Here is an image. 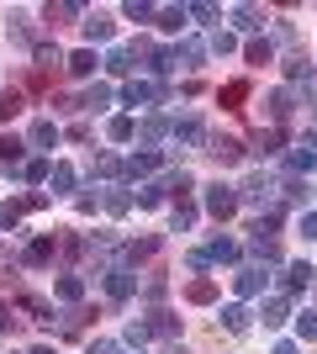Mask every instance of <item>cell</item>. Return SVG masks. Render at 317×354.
I'll use <instances>...</instances> for the list:
<instances>
[{"instance_id":"6da1fadb","label":"cell","mask_w":317,"mask_h":354,"mask_svg":"<svg viewBox=\"0 0 317 354\" xmlns=\"http://www.w3.org/2000/svg\"><path fill=\"white\" fill-rule=\"evenodd\" d=\"M206 212H211L217 222L233 217V212H238V191H233V185H222V180H217V185H206Z\"/></svg>"},{"instance_id":"7a4b0ae2","label":"cell","mask_w":317,"mask_h":354,"mask_svg":"<svg viewBox=\"0 0 317 354\" xmlns=\"http://www.w3.org/2000/svg\"><path fill=\"white\" fill-rule=\"evenodd\" d=\"M275 191H280V185H275L270 175H254L249 185H243V201H254V207H270V201H275Z\"/></svg>"},{"instance_id":"3957f363","label":"cell","mask_w":317,"mask_h":354,"mask_svg":"<svg viewBox=\"0 0 317 354\" xmlns=\"http://www.w3.org/2000/svg\"><path fill=\"white\" fill-rule=\"evenodd\" d=\"M201 59H206V43H201V37H185V43L175 48V69H201Z\"/></svg>"},{"instance_id":"277c9868","label":"cell","mask_w":317,"mask_h":354,"mask_svg":"<svg viewBox=\"0 0 317 354\" xmlns=\"http://www.w3.org/2000/svg\"><path fill=\"white\" fill-rule=\"evenodd\" d=\"M217 101H222V111H243V101H249V80H227V85L217 90Z\"/></svg>"},{"instance_id":"5b68a950","label":"cell","mask_w":317,"mask_h":354,"mask_svg":"<svg viewBox=\"0 0 317 354\" xmlns=\"http://www.w3.org/2000/svg\"><path fill=\"white\" fill-rule=\"evenodd\" d=\"M122 101L127 106H148V101H159V85H153V80H133V85L122 90Z\"/></svg>"},{"instance_id":"8992f818","label":"cell","mask_w":317,"mask_h":354,"mask_svg":"<svg viewBox=\"0 0 317 354\" xmlns=\"http://www.w3.org/2000/svg\"><path fill=\"white\" fill-rule=\"evenodd\" d=\"M291 169L302 175V169H317V138H302V143L291 148Z\"/></svg>"},{"instance_id":"52a82bcc","label":"cell","mask_w":317,"mask_h":354,"mask_svg":"<svg viewBox=\"0 0 317 354\" xmlns=\"http://www.w3.org/2000/svg\"><path fill=\"white\" fill-rule=\"evenodd\" d=\"M106 291L117 296V301H127V296L137 291V281H133V275H127V270H106Z\"/></svg>"},{"instance_id":"ba28073f","label":"cell","mask_w":317,"mask_h":354,"mask_svg":"<svg viewBox=\"0 0 317 354\" xmlns=\"http://www.w3.org/2000/svg\"><path fill=\"white\" fill-rule=\"evenodd\" d=\"M53 249H59V238H32L21 259H27V265H48V259H53Z\"/></svg>"},{"instance_id":"9c48e42d","label":"cell","mask_w":317,"mask_h":354,"mask_svg":"<svg viewBox=\"0 0 317 354\" xmlns=\"http://www.w3.org/2000/svg\"><path fill=\"white\" fill-rule=\"evenodd\" d=\"M85 37H90V43H106V37H111V16L90 11V16H85Z\"/></svg>"},{"instance_id":"30bf717a","label":"cell","mask_w":317,"mask_h":354,"mask_svg":"<svg viewBox=\"0 0 317 354\" xmlns=\"http://www.w3.org/2000/svg\"><path fill=\"white\" fill-rule=\"evenodd\" d=\"M153 169H159V153H153V148H143V153H133V159H127V175H153Z\"/></svg>"},{"instance_id":"8fae6325","label":"cell","mask_w":317,"mask_h":354,"mask_svg":"<svg viewBox=\"0 0 317 354\" xmlns=\"http://www.w3.org/2000/svg\"><path fill=\"white\" fill-rule=\"evenodd\" d=\"M275 148H280V127H259V133H254V153H259V159H270Z\"/></svg>"},{"instance_id":"7c38bea8","label":"cell","mask_w":317,"mask_h":354,"mask_svg":"<svg viewBox=\"0 0 317 354\" xmlns=\"http://www.w3.org/2000/svg\"><path fill=\"white\" fill-rule=\"evenodd\" d=\"M233 286H238V296H259V291H265V270H238V281H233Z\"/></svg>"},{"instance_id":"4fadbf2b","label":"cell","mask_w":317,"mask_h":354,"mask_svg":"<svg viewBox=\"0 0 317 354\" xmlns=\"http://www.w3.org/2000/svg\"><path fill=\"white\" fill-rule=\"evenodd\" d=\"M185 301H196V307L217 301V281H191V286H185Z\"/></svg>"},{"instance_id":"5bb4252c","label":"cell","mask_w":317,"mask_h":354,"mask_svg":"<svg viewBox=\"0 0 317 354\" xmlns=\"http://www.w3.org/2000/svg\"><path fill=\"white\" fill-rule=\"evenodd\" d=\"M64 64H69V74H75V80H85V74H95V64H101V59H95L90 48H79L75 59H64Z\"/></svg>"},{"instance_id":"9a60e30c","label":"cell","mask_w":317,"mask_h":354,"mask_svg":"<svg viewBox=\"0 0 317 354\" xmlns=\"http://www.w3.org/2000/svg\"><path fill=\"white\" fill-rule=\"evenodd\" d=\"M201 254H206V265H211V259L233 265V259H238V243H233V238H217V243H211V249H201Z\"/></svg>"},{"instance_id":"2e32d148","label":"cell","mask_w":317,"mask_h":354,"mask_svg":"<svg viewBox=\"0 0 317 354\" xmlns=\"http://www.w3.org/2000/svg\"><path fill=\"white\" fill-rule=\"evenodd\" d=\"M259 317H265V328H280V323H286V317H291V307H286V301H280V296H270Z\"/></svg>"},{"instance_id":"e0dca14e","label":"cell","mask_w":317,"mask_h":354,"mask_svg":"<svg viewBox=\"0 0 317 354\" xmlns=\"http://www.w3.org/2000/svg\"><path fill=\"white\" fill-rule=\"evenodd\" d=\"M206 153H217L222 164H238V153H243V143H233V138H211V148Z\"/></svg>"},{"instance_id":"ac0fdd59","label":"cell","mask_w":317,"mask_h":354,"mask_svg":"<svg viewBox=\"0 0 317 354\" xmlns=\"http://www.w3.org/2000/svg\"><path fill=\"white\" fill-rule=\"evenodd\" d=\"M79 106H85V111H106V106H111V85H90Z\"/></svg>"},{"instance_id":"d6986e66","label":"cell","mask_w":317,"mask_h":354,"mask_svg":"<svg viewBox=\"0 0 317 354\" xmlns=\"http://www.w3.org/2000/svg\"><path fill=\"white\" fill-rule=\"evenodd\" d=\"M53 291H59V301H79V296H85V281H79V275H59Z\"/></svg>"},{"instance_id":"ffe728a7","label":"cell","mask_w":317,"mask_h":354,"mask_svg":"<svg viewBox=\"0 0 317 354\" xmlns=\"http://www.w3.org/2000/svg\"><path fill=\"white\" fill-rule=\"evenodd\" d=\"M48 185H53V196H64L75 185V169H69V164H53V169H48Z\"/></svg>"},{"instance_id":"44dd1931","label":"cell","mask_w":317,"mask_h":354,"mask_svg":"<svg viewBox=\"0 0 317 354\" xmlns=\"http://www.w3.org/2000/svg\"><path fill=\"white\" fill-rule=\"evenodd\" d=\"M106 69H111V74H133V69H137V64H133V48H111Z\"/></svg>"},{"instance_id":"7402d4cb","label":"cell","mask_w":317,"mask_h":354,"mask_svg":"<svg viewBox=\"0 0 317 354\" xmlns=\"http://www.w3.org/2000/svg\"><path fill=\"white\" fill-rule=\"evenodd\" d=\"M291 106H296V95H291V90H275V95H270V117H275V122H286V117H291Z\"/></svg>"},{"instance_id":"603a6c76","label":"cell","mask_w":317,"mask_h":354,"mask_svg":"<svg viewBox=\"0 0 317 354\" xmlns=\"http://www.w3.org/2000/svg\"><path fill=\"white\" fill-rule=\"evenodd\" d=\"M185 16H191L185 6H164V11H159V27H164V32H180V27H185Z\"/></svg>"},{"instance_id":"cb8c5ba5","label":"cell","mask_w":317,"mask_h":354,"mask_svg":"<svg viewBox=\"0 0 317 354\" xmlns=\"http://www.w3.org/2000/svg\"><path fill=\"white\" fill-rule=\"evenodd\" d=\"M312 275H317L312 265H291V270H286V286H291V291H307V286H312Z\"/></svg>"},{"instance_id":"d4e9b609","label":"cell","mask_w":317,"mask_h":354,"mask_svg":"<svg viewBox=\"0 0 317 354\" xmlns=\"http://www.w3.org/2000/svg\"><path fill=\"white\" fill-rule=\"evenodd\" d=\"M48 143H59V127L53 122H32V148H48Z\"/></svg>"},{"instance_id":"484cf974","label":"cell","mask_w":317,"mask_h":354,"mask_svg":"<svg viewBox=\"0 0 317 354\" xmlns=\"http://www.w3.org/2000/svg\"><path fill=\"white\" fill-rule=\"evenodd\" d=\"M48 21H53V27H64V21H69V16H79V6H75V0H59V6H48Z\"/></svg>"},{"instance_id":"4316f807","label":"cell","mask_w":317,"mask_h":354,"mask_svg":"<svg viewBox=\"0 0 317 354\" xmlns=\"http://www.w3.org/2000/svg\"><path fill=\"white\" fill-rule=\"evenodd\" d=\"M222 323H227V333H249V307H227Z\"/></svg>"},{"instance_id":"83f0119b","label":"cell","mask_w":317,"mask_h":354,"mask_svg":"<svg viewBox=\"0 0 317 354\" xmlns=\"http://www.w3.org/2000/svg\"><path fill=\"white\" fill-rule=\"evenodd\" d=\"M32 53H37V64H43V69H59V64H64L59 43H37V48H32Z\"/></svg>"},{"instance_id":"f1b7e54d","label":"cell","mask_w":317,"mask_h":354,"mask_svg":"<svg viewBox=\"0 0 317 354\" xmlns=\"http://www.w3.org/2000/svg\"><path fill=\"white\" fill-rule=\"evenodd\" d=\"M106 133L117 138V143H127V138H137V122H133V117H111V127H106Z\"/></svg>"},{"instance_id":"f546056e","label":"cell","mask_w":317,"mask_h":354,"mask_svg":"<svg viewBox=\"0 0 317 354\" xmlns=\"http://www.w3.org/2000/svg\"><path fill=\"white\" fill-rule=\"evenodd\" d=\"M164 201V180H148L143 191H137V207H159Z\"/></svg>"},{"instance_id":"4dcf8cb0","label":"cell","mask_w":317,"mask_h":354,"mask_svg":"<svg viewBox=\"0 0 317 354\" xmlns=\"http://www.w3.org/2000/svg\"><path fill=\"white\" fill-rule=\"evenodd\" d=\"M21 111V90H0V122H11Z\"/></svg>"},{"instance_id":"1f68e13d","label":"cell","mask_w":317,"mask_h":354,"mask_svg":"<svg viewBox=\"0 0 317 354\" xmlns=\"http://www.w3.org/2000/svg\"><path fill=\"white\" fill-rule=\"evenodd\" d=\"M206 43L217 48V53H233V48H238V37H233L227 27H211V37H206Z\"/></svg>"},{"instance_id":"d6a6232c","label":"cell","mask_w":317,"mask_h":354,"mask_svg":"<svg viewBox=\"0 0 317 354\" xmlns=\"http://www.w3.org/2000/svg\"><path fill=\"white\" fill-rule=\"evenodd\" d=\"M21 148H27L21 138H11V133H6V138H0V164H16V159H21Z\"/></svg>"},{"instance_id":"836d02e7","label":"cell","mask_w":317,"mask_h":354,"mask_svg":"<svg viewBox=\"0 0 317 354\" xmlns=\"http://www.w3.org/2000/svg\"><path fill=\"white\" fill-rule=\"evenodd\" d=\"M21 307H27L32 317H37V323H48V317H53V307H48L43 296H21Z\"/></svg>"},{"instance_id":"e575fe53","label":"cell","mask_w":317,"mask_h":354,"mask_svg":"<svg viewBox=\"0 0 317 354\" xmlns=\"http://www.w3.org/2000/svg\"><path fill=\"white\" fill-rule=\"evenodd\" d=\"M175 143H201V122H175Z\"/></svg>"},{"instance_id":"d590c367","label":"cell","mask_w":317,"mask_h":354,"mask_svg":"<svg viewBox=\"0 0 317 354\" xmlns=\"http://www.w3.org/2000/svg\"><path fill=\"white\" fill-rule=\"evenodd\" d=\"M191 222H196V207H191V201H175V233H185Z\"/></svg>"},{"instance_id":"8d00e7d4","label":"cell","mask_w":317,"mask_h":354,"mask_svg":"<svg viewBox=\"0 0 317 354\" xmlns=\"http://www.w3.org/2000/svg\"><path fill=\"white\" fill-rule=\"evenodd\" d=\"M243 53H249V64H270V59H275V48H270V43H259V37L243 48Z\"/></svg>"},{"instance_id":"74e56055","label":"cell","mask_w":317,"mask_h":354,"mask_svg":"<svg viewBox=\"0 0 317 354\" xmlns=\"http://www.w3.org/2000/svg\"><path fill=\"white\" fill-rule=\"evenodd\" d=\"M233 16H238V27H243V32H259V27H265L254 6H238V11H233Z\"/></svg>"},{"instance_id":"f35d334b","label":"cell","mask_w":317,"mask_h":354,"mask_svg":"<svg viewBox=\"0 0 317 354\" xmlns=\"http://www.w3.org/2000/svg\"><path fill=\"white\" fill-rule=\"evenodd\" d=\"M137 133H143V138L153 143V138H164V133H169V122H164V117H148L143 127H137Z\"/></svg>"},{"instance_id":"ab89813d","label":"cell","mask_w":317,"mask_h":354,"mask_svg":"<svg viewBox=\"0 0 317 354\" xmlns=\"http://www.w3.org/2000/svg\"><path fill=\"white\" fill-rule=\"evenodd\" d=\"M122 16H133V21H148L153 6H148V0H133V6H122Z\"/></svg>"},{"instance_id":"60d3db41","label":"cell","mask_w":317,"mask_h":354,"mask_svg":"<svg viewBox=\"0 0 317 354\" xmlns=\"http://www.w3.org/2000/svg\"><path fill=\"white\" fill-rule=\"evenodd\" d=\"M254 254L259 259H280V243H275V238H254Z\"/></svg>"},{"instance_id":"b9f144b4","label":"cell","mask_w":317,"mask_h":354,"mask_svg":"<svg viewBox=\"0 0 317 354\" xmlns=\"http://www.w3.org/2000/svg\"><path fill=\"white\" fill-rule=\"evenodd\" d=\"M101 201H106V212H127V191H117V185H111Z\"/></svg>"},{"instance_id":"7bdbcfd3","label":"cell","mask_w":317,"mask_h":354,"mask_svg":"<svg viewBox=\"0 0 317 354\" xmlns=\"http://www.w3.org/2000/svg\"><path fill=\"white\" fill-rule=\"evenodd\" d=\"M296 333H302V339H317V312H302V317H296Z\"/></svg>"},{"instance_id":"ee69618b","label":"cell","mask_w":317,"mask_h":354,"mask_svg":"<svg viewBox=\"0 0 317 354\" xmlns=\"http://www.w3.org/2000/svg\"><path fill=\"white\" fill-rule=\"evenodd\" d=\"M286 74H291V80H312V64H307V59H291Z\"/></svg>"},{"instance_id":"f6af8a7d","label":"cell","mask_w":317,"mask_h":354,"mask_svg":"<svg viewBox=\"0 0 317 354\" xmlns=\"http://www.w3.org/2000/svg\"><path fill=\"white\" fill-rule=\"evenodd\" d=\"M122 164H117V153H101V159H95V175H117Z\"/></svg>"},{"instance_id":"bcb514c9","label":"cell","mask_w":317,"mask_h":354,"mask_svg":"<svg viewBox=\"0 0 317 354\" xmlns=\"http://www.w3.org/2000/svg\"><path fill=\"white\" fill-rule=\"evenodd\" d=\"M48 169H53L48 159H32V164H27V180H48Z\"/></svg>"},{"instance_id":"7dc6e473","label":"cell","mask_w":317,"mask_h":354,"mask_svg":"<svg viewBox=\"0 0 317 354\" xmlns=\"http://www.w3.org/2000/svg\"><path fill=\"white\" fill-rule=\"evenodd\" d=\"M185 11H191V16H201V21H217V16H222L217 6H185Z\"/></svg>"},{"instance_id":"c3c4849f","label":"cell","mask_w":317,"mask_h":354,"mask_svg":"<svg viewBox=\"0 0 317 354\" xmlns=\"http://www.w3.org/2000/svg\"><path fill=\"white\" fill-rule=\"evenodd\" d=\"M302 233H307V238H317V212H302Z\"/></svg>"},{"instance_id":"681fc988","label":"cell","mask_w":317,"mask_h":354,"mask_svg":"<svg viewBox=\"0 0 317 354\" xmlns=\"http://www.w3.org/2000/svg\"><path fill=\"white\" fill-rule=\"evenodd\" d=\"M90 354H122V344H111V339H101V344H90Z\"/></svg>"},{"instance_id":"f907efd6","label":"cell","mask_w":317,"mask_h":354,"mask_svg":"<svg viewBox=\"0 0 317 354\" xmlns=\"http://www.w3.org/2000/svg\"><path fill=\"white\" fill-rule=\"evenodd\" d=\"M270 354H296V344H275V349Z\"/></svg>"},{"instance_id":"816d5d0a","label":"cell","mask_w":317,"mask_h":354,"mask_svg":"<svg viewBox=\"0 0 317 354\" xmlns=\"http://www.w3.org/2000/svg\"><path fill=\"white\" fill-rule=\"evenodd\" d=\"M32 354H53V349H32Z\"/></svg>"}]
</instances>
